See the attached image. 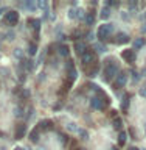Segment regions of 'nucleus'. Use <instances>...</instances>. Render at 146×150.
I'll return each mask as SVG.
<instances>
[{
	"label": "nucleus",
	"mask_w": 146,
	"mask_h": 150,
	"mask_svg": "<svg viewBox=\"0 0 146 150\" xmlns=\"http://www.w3.org/2000/svg\"><path fill=\"white\" fill-rule=\"evenodd\" d=\"M120 74V67H118V64L117 63H114L112 61L110 64H107L106 66V69H104V78L109 81V80H114V78H117V75Z\"/></svg>",
	"instance_id": "1"
},
{
	"label": "nucleus",
	"mask_w": 146,
	"mask_h": 150,
	"mask_svg": "<svg viewBox=\"0 0 146 150\" xmlns=\"http://www.w3.org/2000/svg\"><path fill=\"white\" fill-rule=\"evenodd\" d=\"M112 30H114V25L112 23H104V25H101L100 28H98V38H100L101 41H104V39H107L109 38V35L112 33Z\"/></svg>",
	"instance_id": "2"
},
{
	"label": "nucleus",
	"mask_w": 146,
	"mask_h": 150,
	"mask_svg": "<svg viewBox=\"0 0 146 150\" xmlns=\"http://www.w3.org/2000/svg\"><path fill=\"white\" fill-rule=\"evenodd\" d=\"M126 83H128V75H126V72H120L118 75H117L115 81H114V86L117 89H120V88H123Z\"/></svg>",
	"instance_id": "3"
},
{
	"label": "nucleus",
	"mask_w": 146,
	"mask_h": 150,
	"mask_svg": "<svg viewBox=\"0 0 146 150\" xmlns=\"http://www.w3.org/2000/svg\"><path fill=\"white\" fill-rule=\"evenodd\" d=\"M5 21H6L8 25H16V23L19 22V13L17 11H8Z\"/></svg>",
	"instance_id": "4"
},
{
	"label": "nucleus",
	"mask_w": 146,
	"mask_h": 150,
	"mask_svg": "<svg viewBox=\"0 0 146 150\" xmlns=\"http://www.w3.org/2000/svg\"><path fill=\"white\" fill-rule=\"evenodd\" d=\"M121 56H123V59L126 61V63H134V61H135V50L126 49V50H123Z\"/></svg>",
	"instance_id": "5"
},
{
	"label": "nucleus",
	"mask_w": 146,
	"mask_h": 150,
	"mask_svg": "<svg viewBox=\"0 0 146 150\" xmlns=\"http://www.w3.org/2000/svg\"><path fill=\"white\" fill-rule=\"evenodd\" d=\"M81 58H82V64L89 66V64H92L93 61H95V53H93V52H86Z\"/></svg>",
	"instance_id": "6"
},
{
	"label": "nucleus",
	"mask_w": 146,
	"mask_h": 150,
	"mask_svg": "<svg viewBox=\"0 0 146 150\" xmlns=\"http://www.w3.org/2000/svg\"><path fill=\"white\" fill-rule=\"evenodd\" d=\"M129 41H131V38H129V35H126V33H118V35H117V39H115L117 44H128Z\"/></svg>",
	"instance_id": "7"
},
{
	"label": "nucleus",
	"mask_w": 146,
	"mask_h": 150,
	"mask_svg": "<svg viewBox=\"0 0 146 150\" xmlns=\"http://www.w3.org/2000/svg\"><path fill=\"white\" fill-rule=\"evenodd\" d=\"M25 133H27V125L25 124L17 125V128H16V139H22L23 136H25Z\"/></svg>",
	"instance_id": "8"
},
{
	"label": "nucleus",
	"mask_w": 146,
	"mask_h": 150,
	"mask_svg": "<svg viewBox=\"0 0 146 150\" xmlns=\"http://www.w3.org/2000/svg\"><path fill=\"white\" fill-rule=\"evenodd\" d=\"M53 128V122L51 120H42L39 122V125H37V130L42 131V130H51Z\"/></svg>",
	"instance_id": "9"
},
{
	"label": "nucleus",
	"mask_w": 146,
	"mask_h": 150,
	"mask_svg": "<svg viewBox=\"0 0 146 150\" xmlns=\"http://www.w3.org/2000/svg\"><path fill=\"white\" fill-rule=\"evenodd\" d=\"M75 50H76V53L78 55H84L87 52V49H86V44H84V42H81V41H78L76 44H75Z\"/></svg>",
	"instance_id": "10"
},
{
	"label": "nucleus",
	"mask_w": 146,
	"mask_h": 150,
	"mask_svg": "<svg viewBox=\"0 0 146 150\" xmlns=\"http://www.w3.org/2000/svg\"><path fill=\"white\" fill-rule=\"evenodd\" d=\"M76 77H78V72H76V69H70V70H67V80H70V81H75L76 80Z\"/></svg>",
	"instance_id": "11"
},
{
	"label": "nucleus",
	"mask_w": 146,
	"mask_h": 150,
	"mask_svg": "<svg viewBox=\"0 0 146 150\" xmlns=\"http://www.w3.org/2000/svg\"><path fill=\"white\" fill-rule=\"evenodd\" d=\"M36 53H37V45L34 44V42H30V44H28V55L34 56Z\"/></svg>",
	"instance_id": "12"
},
{
	"label": "nucleus",
	"mask_w": 146,
	"mask_h": 150,
	"mask_svg": "<svg viewBox=\"0 0 146 150\" xmlns=\"http://www.w3.org/2000/svg\"><path fill=\"white\" fill-rule=\"evenodd\" d=\"M84 22H86L87 25H93V23H95V14H93V13L86 14V19H84Z\"/></svg>",
	"instance_id": "13"
},
{
	"label": "nucleus",
	"mask_w": 146,
	"mask_h": 150,
	"mask_svg": "<svg viewBox=\"0 0 146 150\" xmlns=\"http://www.w3.org/2000/svg\"><path fill=\"white\" fill-rule=\"evenodd\" d=\"M126 139H128L126 131H120V134H118V145H124L126 144Z\"/></svg>",
	"instance_id": "14"
},
{
	"label": "nucleus",
	"mask_w": 146,
	"mask_h": 150,
	"mask_svg": "<svg viewBox=\"0 0 146 150\" xmlns=\"http://www.w3.org/2000/svg\"><path fill=\"white\" fill-rule=\"evenodd\" d=\"M39 133H41V131L37 130V128H34V130L30 133V139L33 141V142H37V141H39Z\"/></svg>",
	"instance_id": "15"
},
{
	"label": "nucleus",
	"mask_w": 146,
	"mask_h": 150,
	"mask_svg": "<svg viewBox=\"0 0 146 150\" xmlns=\"http://www.w3.org/2000/svg\"><path fill=\"white\" fill-rule=\"evenodd\" d=\"M143 45H145V39H143V38H138V39L134 41V49H135V50L142 49Z\"/></svg>",
	"instance_id": "16"
},
{
	"label": "nucleus",
	"mask_w": 146,
	"mask_h": 150,
	"mask_svg": "<svg viewBox=\"0 0 146 150\" xmlns=\"http://www.w3.org/2000/svg\"><path fill=\"white\" fill-rule=\"evenodd\" d=\"M98 69H100V64H95L92 69H89V77H96V74H98Z\"/></svg>",
	"instance_id": "17"
},
{
	"label": "nucleus",
	"mask_w": 146,
	"mask_h": 150,
	"mask_svg": "<svg viewBox=\"0 0 146 150\" xmlns=\"http://www.w3.org/2000/svg\"><path fill=\"white\" fill-rule=\"evenodd\" d=\"M93 47H95V50L98 52V53H104V52H106V45L101 44V42H96Z\"/></svg>",
	"instance_id": "18"
},
{
	"label": "nucleus",
	"mask_w": 146,
	"mask_h": 150,
	"mask_svg": "<svg viewBox=\"0 0 146 150\" xmlns=\"http://www.w3.org/2000/svg\"><path fill=\"white\" fill-rule=\"evenodd\" d=\"M59 55L61 56H68V47L67 45H61L59 47Z\"/></svg>",
	"instance_id": "19"
},
{
	"label": "nucleus",
	"mask_w": 146,
	"mask_h": 150,
	"mask_svg": "<svg viewBox=\"0 0 146 150\" xmlns=\"http://www.w3.org/2000/svg\"><path fill=\"white\" fill-rule=\"evenodd\" d=\"M121 127H123V120H121L120 117H115V119H114V128L120 130Z\"/></svg>",
	"instance_id": "20"
},
{
	"label": "nucleus",
	"mask_w": 146,
	"mask_h": 150,
	"mask_svg": "<svg viewBox=\"0 0 146 150\" xmlns=\"http://www.w3.org/2000/svg\"><path fill=\"white\" fill-rule=\"evenodd\" d=\"M128 106H129V97L128 96H124V98H123V102H121V108L126 111L128 110Z\"/></svg>",
	"instance_id": "21"
},
{
	"label": "nucleus",
	"mask_w": 146,
	"mask_h": 150,
	"mask_svg": "<svg viewBox=\"0 0 146 150\" xmlns=\"http://www.w3.org/2000/svg\"><path fill=\"white\" fill-rule=\"evenodd\" d=\"M109 16H110L109 8H107V6H106V8H103V9H101V17H103V19H107Z\"/></svg>",
	"instance_id": "22"
},
{
	"label": "nucleus",
	"mask_w": 146,
	"mask_h": 150,
	"mask_svg": "<svg viewBox=\"0 0 146 150\" xmlns=\"http://www.w3.org/2000/svg\"><path fill=\"white\" fill-rule=\"evenodd\" d=\"M78 134L81 136V139H87V138H89V133H87L84 128H79V130H78Z\"/></svg>",
	"instance_id": "23"
},
{
	"label": "nucleus",
	"mask_w": 146,
	"mask_h": 150,
	"mask_svg": "<svg viewBox=\"0 0 146 150\" xmlns=\"http://www.w3.org/2000/svg\"><path fill=\"white\" fill-rule=\"evenodd\" d=\"M23 114V110H22V108L20 106H14V116H16V117H20Z\"/></svg>",
	"instance_id": "24"
},
{
	"label": "nucleus",
	"mask_w": 146,
	"mask_h": 150,
	"mask_svg": "<svg viewBox=\"0 0 146 150\" xmlns=\"http://www.w3.org/2000/svg\"><path fill=\"white\" fill-rule=\"evenodd\" d=\"M68 17H70V19H76V17H78L76 9H73V8H72V9H68Z\"/></svg>",
	"instance_id": "25"
},
{
	"label": "nucleus",
	"mask_w": 146,
	"mask_h": 150,
	"mask_svg": "<svg viewBox=\"0 0 146 150\" xmlns=\"http://www.w3.org/2000/svg\"><path fill=\"white\" fill-rule=\"evenodd\" d=\"M67 130H68V131H76V133H78L79 128L76 127V124H68V125H67Z\"/></svg>",
	"instance_id": "26"
},
{
	"label": "nucleus",
	"mask_w": 146,
	"mask_h": 150,
	"mask_svg": "<svg viewBox=\"0 0 146 150\" xmlns=\"http://www.w3.org/2000/svg\"><path fill=\"white\" fill-rule=\"evenodd\" d=\"M30 23H33V27H34V30L37 31L41 27V21H30Z\"/></svg>",
	"instance_id": "27"
},
{
	"label": "nucleus",
	"mask_w": 146,
	"mask_h": 150,
	"mask_svg": "<svg viewBox=\"0 0 146 150\" xmlns=\"http://www.w3.org/2000/svg\"><path fill=\"white\" fill-rule=\"evenodd\" d=\"M76 13H78L79 19H86V11H84V9H76Z\"/></svg>",
	"instance_id": "28"
},
{
	"label": "nucleus",
	"mask_w": 146,
	"mask_h": 150,
	"mask_svg": "<svg viewBox=\"0 0 146 150\" xmlns=\"http://www.w3.org/2000/svg\"><path fill=\"white\" fill-rule=\"evenodd\" d=\"M37 6H39V8H44V9H47V6H48V3H47V2H44V0H41V2H37Z\"/></svg>",
	"instance_id": "29"
},
{
	"label": "nucleus",
	"mask_w": 146,
	"mask_h": 150,
	"mask_svg": "<svg viewBox=\"0 0 146 150\" xmlns=\"http://www.w3.org/2000/svg\"><path fill=\"white\" fill-rule=\"evenodd\" d=\"M14 56H16V58H22V50L16 49V50H14Z\"/></svg>",
	"instance_id": "30"
},
{
	"label": "nucleus",
	"mask_w": 146,
	"mask_h": 150,
	"mask_svg": "<svg viewBox=\"0 0 146 150\" xmlns=\"http://www.w3.org/2000/svg\"><path fill=\"white\" fill-rule=\"evenodd\" d=\"M75 67V66H73V63H72V61H67V63H65V69H67V70H70V69H73Z\"/></svg>",
	"instance_id": "31"
},
{
	"label": "nucleus",
	"mask_w": 146,
	"mask_h": 150,
	"mask_svg": "<svg viewBox=\"0 0 146 150\" xmlns=\"http://www.w3.org/2000/svg\"><path fill=\"white\" fill-rule=\"evenodd\" d=\"M59 141H61V144H65V142H67V136H65V134H59Z\"/></svg>",
	"instance_id": "32"
},
{
	"label": "nucleus",
	"mask_w": 146,
	"mask_h": 150,
	"mask_svg": "<svg viewBox=\"0 0 146 150\" xmlns=\"http://www.w3.org/2000/svg\"><path fill=\"white\" fill-rule=\"evenodd\" d=\"M132 78H134V81H138V80H140V75L135 72V70H132Z\"/></svg>",
	"instance_id": "33"
},
{
	"label": "nucleus",
	"mask_w": 146,
	"mask_h": 150,
	"mask_svg": "<svg viewBox=\"0 0 146 150\" xmlns=\"http://www.w3.org/2000/svg\"><path fill=\"white\" fill-rule=\"evenodd\" d=\"M129 8L131 9H135V8H137V2H131L129 3Z\"/></svg>",
	"instance_id": "34"
},
{
	"label": "nucleus",
	"mask_w": 146,
	"mask_h": 150,
	"mask_svg": "<svg viewBox=\"0 0 146 150\" xmlns=\"http://www.w3.org/2000/svg\"><path fill=\"white\" fill-rule=\"evenodd\" d=\"M22 97H30V91H27V89L22 91Z\"/></svg>",
	"instance_id": "35"
},
{
	"label": "nucleus",
	"mask_w": 146,
	"mask_h": 150,
	"mask_svg": "<svg viewBox=\"0 0 146 150\" xmlns=\"http://www.w3.org/2000/svg\"><path fill=\"white\" fill-rule=\"evenodd\" d=\"M6 11H8V9L5 8V6H2V8H0V17H2V16H3V13H6Z\"/></svg>",
	"instance_id": "36"
},
{
	"label": "nucleus",
	"mask_w": 146,
	"mask_h": 150,
	"mask_svg": "<svg viewBox=\"0 0 146 150\" xmlns=\"http://www.w3.org/2000/svg\"><path fill=\"white\" fill-rule=\"evenodd\" d=\"M8 38H6V39H14V33L11 31V33H8V35H6Z\"/></svg>",
	"instance_id": "37"
},
{
	"label": "nucleus",
	"mask_w": 146,
	"mask_h": 150,
	"mask_svg": "<svg viewBox=\"0 0 146 150\" xmlns=\"http://www.w3.org/2000/svg\"><path fill=\"white\" fill-rule=\"evenodd\" d=\"M140 96H142V97H146V89H140Z\"/></svg>",
	"instance_id": "38"
},
{
	"label": "nucleus",
	"mask_w": 146,
	"mask_h": 150,
	"mask_svg": "<svg viewBox=\"0 0 146 150\" xmlns=\"http://www.w3.org/2000/svg\"><path fill=\"white\" fill-rule=\"evenodd\" d=\"M140 19H142V21H145V19H146V11L142 14V16H140Z\"/></svg>",
	"instance_id": "39"
},
{
	"label": "nucleus",
	"mask_w": 146,
	"mask_h": 150,
	"mask_svg": "<svg viewBox=\"0 0 146 150\" xmlns=\"http://www.w3.org/2000/svg\"><path fill=\"white\" fill-rule=\"evenodd\" d=\"M142 31H143V33H146V22L143 23V27H142Z\"/></svg>",
	"instance_id": "40"
},
{
	"label": "nucleus",
	"mask_w": 146,
	"mask_h": 150,
	"mask_svg": "<svg viewBox=\"0 0 146 150\" xmlns=\"http://www.w3.org/2000/svg\"><path fill=\"white\" fill-rule=\"evenodd\" d=\"M129 150H140V149H137V147H131Z\"/></svg>",
	"instance_id": "41"
},
{
	"label": "nucleus",
	"mask_w": 146,
	"mask_h": 150,
	"mask_svg": "<svg viewBox=\"0 0 146 150\" xmlns=\"http://www.w3.org/2000/svg\"><path fill=\"white\" fill-rule=\"evenodd\" d=\"M110 150H118V149H117V147H112V149H110Z\"/></svg>",
	"instance_id": "42"
},
{
	"label": "nucleus",
	"mask_w": 146,
	"mask_h": 150,
	"mask_svg": "<svg viewBox=\"0 0 146 150\" xmlns=\"http://www.w3.org/2000/svg\"><path fill=\"white\" fill-rule=\"evenodd\" d=\"M0 150H6V149H5V147H0Z\"/></svg>",
	"instance_id": "43"
},
{
	"label": "nucleus",
	"mask_w": 146,
	"mask_h": 150,
	"mask_svg": "<svg viewBox=\"0 0 146 150\" xmlns=\"http://www.w3.org/2000/svg\"><path fill=\"white\" fill-rule=\"evenodd\" d=\"M143 74H146V67H145V69H143Z\"/></svg>",
	"instance_id": "44"
}]
</instances>
